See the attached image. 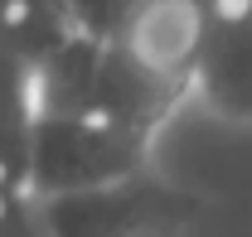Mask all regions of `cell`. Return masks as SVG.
<instances>
[{"label": "cell", "instance_id": "cell-1", "mask_svg": "<svg viewBox=\"0 0 252 237\" xmlns=\"http://www.w3.org/2000/svg\"><path fill=\"white\" fill-rule=\"evenodd\" d=\"M156 141L126 136L83 117H30V150H25V194L54 199L73 189H97L151 170Z\"/></svg>", "mask_w": 252, "mask_h": 237}, {"label": "cell", "instance_id": "cell-2", "mask_svg": "<svg viewBox=\"0 0 252 237\" xmlns=\"http://www.w3.org/2000/svg\"><path fill=\"white\" fill-rule=\"evenodd\" d=\"M34 204L44 213L49 237H180L199 213L194 194L156 179L151 170Z\"/></svg>", "mask_w": 252, "mask_h": 237}, {"label": "cell", "instance_id": "cell-3", "mask_svg": "<svg viewBox=\"0 0 252 237\" xmlns=\"http://www.w3.org/2000/svg\"><path fill=\"white\" fill-rule=\"evenodd\" d=\"M185 102H189L185 83L146 73L122 44H102L93 83L83 92L78 112H68V117H83V121H97V126H112V131H126V136L156 141L160 126L175 117Z\"/></svg>", "mask_w": 252, "mask_h": 237}, {"label": "cell", "instance_id": "cell-4", "mask_svg": "<svg viewBox=\"0 0 252 237\" xmlns=\"http://www.w3.org/2000/svg\"><path fill=\"white\" fill-rule=\"evenodd\" d=\"M189 97L228 126H252V10L204 15Z\"/></svg>", "mask_w": 252, "mask_h": 237}, {"label": "cell", "instance_id": "cell-5", "mask_svg": "<svg viewBox=\"0 0 252 237\" xmlns=\"http://www.w3.org/2000/svg\"><path fill=\"white\" fill-rule=\"evenodd\" d=\"M199 39H204V5L199 0H141V10L126 20V30L112 44H122L146 73L189 88Z\"/></svg>", "mask_w": 252, "mask_h": 237}, {"label": "cell", "instance_id": "cell-6", "mask_svg": "<svg viewBox=\"0 0 252 237\" xmlns=\"http://www.w3.org/2000/svg\"><path fill=\"white\" fill-rule=\"evenodd\" d=\"M68 34H73V20L63 0H0V44L30 68L49 49H59Z\"/></svg>", "mask_w": 252, "mask_h": 237}, {"label": "cell", "instance_id": "cell-7", "mask_svg": "<svg viewBox=\"0 0 252 237\" xmlns=\"http://www.w3.org/2000/svg\"><path fill=\"white\" fill-rule=\"evenodd\" d=\"M63 10H68V20H73L78 34L112 44L126 30V20L141 10V0H63Z\"/></svg>", "mask_w": 252, "mask_h": 237}, {"label": "cell", "instance_id": "cell-8", "mask_svg": "<svg viewBox=\"0 0 252 237\" xmlns=\"http://www.w3.org/2000/svg\"><path fill=\"white\" fill-rule=\"evenodd\" d=\"M34 107H30V63L15 59L0 44V121H20L30 126Z\"/></svg>", "mask_w": 252, "mask_h": 237}, {"label": "cell", "instance_id": "cell-9", "mask_svg": "<svg viewBox=\"0 0 252 237\" xmlns=\"http://www.w3.org/2000/svg\"><path fill=\"white\" fill-rule=\"evenodd\" d=\"M0 237H49L44 228V213L30 194H15L10 204L0 208Z\"/></svg>", "mask_w": 252, "mask_h": 237}, {"label": "cell", "instance_id": "cell-10", "mask_svg": "<svg viewBox=\"0 0 252 237\" xmlns=\"http://www.w3.org/2000/svg\"><path fill=\"white\" fill-rule=\"evenodd\" d=\"M10 199H15V194H0V208H5V204H10Z\"/></svg>", "mask_w": 252, "mask_h": 237}]
</instances>
